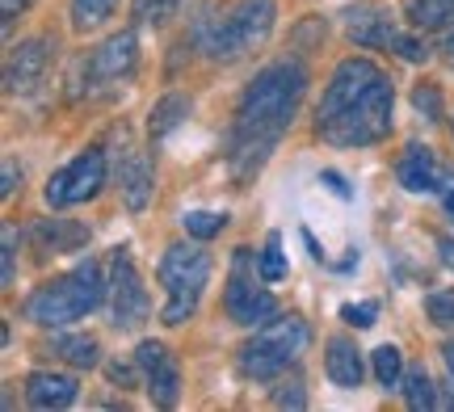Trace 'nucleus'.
Instances as JSON below:
<instances>
[{
    "label": "nucleus",
    "instance_id": "1",
    "mask_svg": "<svg viewBox=\"0 0 454 412\" xmlns=\"http://www.w3.org/2000/svg\"><path fill=\"white\" fill-rule=\"evenodd\" d=\"M303 93H308V67L299 59H278L248 81L236 105L231 135H227V165L236 173V182H248L253 173H261V165L270 160V152L299 114Z\"/></svg>",
    "mask_w": 454,
    "mask_h": 412
},
{
    "label": "nucleus",
    "instance_id": "2",
    "mask_svg": "<svg viewBox=\"0 0 454 412\" xmlns=\"http://www.w3.org/2000/svg\"><path fill=\"white\" fill-rule=\"evenodd\" d=\"M395 89L371 59H340L325 97L316 105V131L333 148H371L391 135Z\"/></svg>",
    "mask_w": 454,
    "mask_h": 412
},
{
    "label": "nucleus",
    "instance_id": "3",
    "mask_svg": "<svg viewBox=\"0 0 454 412\" xmlns=\"http://www.w3.org/2000/svg\"><path fill=\"white\" fill-rule=\"evenodd\" d=\"M106 295H110V282H101L98 261H81L64 278L43 282L21 303V312H26V320L43 324V329H67V324L84 320L89 312H98Z\"/></svg>",
    "mask_w": 454,
    "mask_h": 412
},
{
    "label": "nucleus",
    "instance_id": "4",
    "mask_svg": "<svg viewBox=\"0 0 454 412\" xmlns=\"http://www.w3.org/2000/svg\"><path fill=\"white\" fill-rule=\"evenodd\" d=\"M274 0H240L231 13H211L198 21V47L207 51L211 59H223V64H231V59H240V55H248V51H257L265 38H270V30H274Z\"/></svg>",
    "mask_w": 454,
    "mask_h": 412
},
{
    "label": "nucleus",
    "instance_id": "5",
    "mask_svg": "<svg viewBox=\"0 0 454 412\" xmlns=\"http://www.w3.org/2000/svg\"><path fill=\"white\" fill-rule=\"evenodd\" d=\"M211 253L202 248H190V245H168L160 257V286H164V307H160V320L164 324H185L190 315L198 312V299L207 291L211 282Z\"/></svg>",
    "mask_w": 454,
    "mask_h": 412
},
{
    "label": "nucleus",
    "instance_id": "6",
    "mask_svg": "<svg viewBox=\"0 0 454 412\" xmlns=\"http://www.w3.org/2000/svg\"><path fill=\"white\" fill-rule=\"evenodd\" d=\"M308 341L311 329L299 315H278L270 324H261L257 337L240 349V375L244 379H278L308 349Z\"/></svg>",
    "mask_w": 454,
    "mask_h": 412
},
{
    "label": "nucleus",
    "instance_id": "7",
    "mask_svg": "<svg viewBox=\"0 0 454 412\" xmlns=\"http://www.w3.org/2000/svg\"><path fill=\"white\" fill-rule=\"evenodd\" d=\"M257 278H253V248H236L231 278H227V291H223V307L244 329H261V324H270L278 315V299L270 291H261Z\"/></svg>",
    "mask_w": 454,
    "mask_h": 412
},
{
    "label": "nucleus",
    "instance_id": "8",
    "mask_svg": "<svg viewBox=\"0 0 454 412\" xmlns=\"http://www.w3.org/2000/svg\"><path fill=\"white\" fill-rule=\"evenodd\" d=\"M106 185V152L89 148L81 152L72 165H64L59 173H51L47 182V202L59 211V206H76V202H89Z\"/></svg>",
    "mask_w": 454,
    "mask_h": 412
},
{
    "label": "nucleus",
    "instance_id": "9",
    "mask_svg": "<svg viewBox=\"0 0 454 412\" xmlns=\"http://www.w3.org/2000/svg\"><path fill=\"white\" fill-rule=\"evenodd\" d=\"M110 312L118 329H139L147 312H152L144 282H139V269H135L127 248H114L110 257Z\"/></svg>",
    "mask_w": 454,
    "mask_h": 412
},
{
    "label": "nucleus",
    "instance_id": "10",
    "mask_svg": "<svg viewBox=\"0 0 454 412\" xmlns=\"http://www.w3.org/2000/svg\"><path fill=\"white\" fill-rule=\"evenodd\" d=\"M135 366L144 370L152 404H156V408H173L181 396V370H177V362H173V354H168L160 341H139Z\"/></svg>",
    "mask_w": 454,
    "mask_h": 412
},
{
    "label": "nucleus",
    "instance_id": "11",
    "mask_svg": "<svg viewBox=\"0 0 454 412\" xmlns=\"http://www.w3.org/2000/svg\"><path fill=\"white\" fill-rule=\"evenodd\" d=\"M139 64V38L135 30L110 34L89 59H84V84H106V81H127Z\"/></svg>",
    "mask_w": 454,
    "mask_h": 412
},
{
    "label": "nucleus",
    "instance_id": "12",
    "mask_svg": "<svg viewBox=\"0 0 454 412\" xmlns=\"http://www.w3.org/2000/svg\"><path fill=\"white\" fill-rule=\"evenodd\" d=\"M51 51H59L51 34H38V38L17 43L13 55H9V67H4V89H9V93H30L34 84L47 76Z\"/></svg>",
    "mask_w": 454,
    "mask_h": 412
},
{
    "label": "nucleus",
    "instance_id": "13",
    "mask_svg": "<svg viewBox=\"0 0 454 412\" xmlns=\"http://www.w3.org/2000/svg\"><path fill=\"white\" fill-rule=\"evenodd\" d=\"M395 177H400V185L412 190V194H442L446 168L434 160V152L425 148V144H408L404 156L395 160Z\"/></svg>",
    "mask_w": 454,
    "mask_h": 412
},
{
    "label": "nucleus",
    "instance_id": "14",
    "mask_svg": "<svg viewBox=\"0 0 454 412\" xmlns=\"http://www.w3.org/2000/svg\"><path fill=\"white\" fill-rule=\"evenodd\" d=\"M118 190H122V206H127V211H135V214L147 211L152 190H156L147 152H127V156L118 160Z\"/></svg>",
    "mask_w": 454,
    "mask_h": 412
},
{
    "label": "nucleus",
    "instance_id": "15",
    "mask_svg": "<svg viewBox=\"0 0 454 412\" xmlns=\"http://www.w3.org/2000/svg\"><path fill=\"white\" fill-rule=\"evenodd\" d=\"M81 396V383L72 375H55V370H34L26 379V400L30 408H67Z\"/></svg>",
    "mask_w": 454,
    "mask_h": 412
},
{
    "label": "nucleus",
    "instance_id": "16",
    "mask_svg": "<svg viewBox=\"0 0 454 412\" xmlns=\"http://www.w3.org/2000/svg\"><path fill=\"white\" fill-rule=\"evenodd\" d=\"M325 349H328V354H325L328 379L337 383V387H345V392L362 387V379H366V362H362V349H357L349 337H333Z\"/></svg>",
    "mask_w": 454,
    "mask_h": 412
},
{
    "label": "nucleus",
    "instance_id": "17",
    "mask_svg": "<svg viewBox=\"0 0 454 412\" xmlns=\"http://www.w3.org/2000/svg\"><path fill=\"white\" fill-rule=\"evenodd\" d=\"M84 240H89V231L81 223H67V219H43L34 228V245L43 253H76Z\"/></svg>",
    "mask_w": 454,
    "mask_h": 412
},
{
    "label": "nucleus",
    "instance_id": "18",
    "mask_svg": "<svg viewBox=\"0 0 454 412\" xmlns=\"http://www.w3.org/2000/svg\"><path fill=\"white\" fill-rule=\"evenodd\" d=\"M349 38L357 47H387L391 43V26L383 9L374 4H362V9H349Z\"/></svg>",
    "mask_w": 454,
    "mask_h": 412
},
{
    "label": "nucleus",
    "instance_id": "19",
    "mask_svg": "<svg viewBox=\"0 0 454 412\" xmlns=\"http://www.w3.org/2000/svg\"><path fill=\"white\" fill-rule=\"evenodd\" d=\"M185 118H190V101L181 97V93H164V97L152 105V118H147V135H152V139H164L168 131H177Z\"/></svg>",
    "mask_w": 454,
    "mask_h": 412
},
{
    "label": "nucleus",
    "instance_id": "20",
    "mask_svg": "<svg viewBox=\"0 0 454 412\" xmlns=\"http://www.w3.org/2000/svg\"><path fill=\"white\" fill-rule=\"evenodd\" d=\"M408 21L417 30H442L454 21V0H408Z\"/></svg>",
    "mask_w": 454,
    "mask_h": 412
},
{
    "label": "nucleus",
    "instance_id": "21",
    "mask_svg": "<svg viewBox=\"0 0 454 412\" xmlns=\"http://www.w3.org/2000/svg\"><path fill=\"white\" fill-rule=\"evenodd\" d=\"M400 392H404V404L412 412H429L434 404H438V387H434V379H429L425 366H412V370H408Z\"/></svg>",
    "mask_w": 454,
    "mask_h": 412
},
{
    "label": "nucleus",
    "instance_id": "22",
    "mask_svg": "<svg viewBox=\"0 0 454 412\" xmlns=\"http://www.w3.org/2000/svg\"><path fill=\"white\" fill-rule=\"evenodd\" d=\"M371 362H374V379H379V387H400L404 383V354L395 346H379L371 354Z\"/></svg>",
    "mask_w": 454,
    "mask_h": 412
},
{
    "label": "nucleus",
    "instance_id": "23",
    "mask_svg": "<svg viewBox=\"0 0 454 412\" xmlns=\"http://www.w3.org/2000/svg\"><path fill=\"white\" fill-rule=\"evenodd\" d=\"M51 349H55L59 358H67L72 366H81V370L98 366V341H93V337H55Z\"/></svg>",
    "mask_w": 454,
    "mask_h": 412
},
{
    "label": "nucleus",
    "instance_id": "24",
    "mask_svg": "<svg viewBox=\"0 0 454 412\" xmlns=\"http://www.w3.org/2000/svg\"><path fill=\"white\" fill-rule=\"evenodd\" d=\"M181 4L185 0H135L130 17H135V26H164V21H173L181 13Z\"/></svg>",
    "mask_w": 454,
    "mask_h": 412
},
{
    "label": "nucleus",
    "instance_id": "25",
    "mask_svg": "<svg viewBox=\"0 0 454 412\" xmlns=\"http://www.w3.org/2000/svg\"><path fill=\"white\" fill-rule=\"evenodd\" d=\"M257 274H261V282H282V278H286V257H282V236H278V231H270V236H265Z\"/></svg>",
    "mask_w": 454,
    "mask_h": 412
},
{
    "label": "nucleus",
    "instance_id": "26",
    "mask_svg": "<svg viewBox=\"0 0 454 412\" xmlns=\"http://www.w3.org/2000/svg\"><path fill=\"white\" fill-rule=\"evenodd\" d=\"M114 4H118V0H72V26L81 34L98 30L101 21L114 13Z\"/></svg>",
    "mask_w": 454,
    "mask_h": 412
},
{
    "label": "nucleus",
    "instance_id": "27",
    "mask_svg": "<svg viewBox=\"0 0 454 412\" xmlns=\"http://www.w3.org/2000/svg\"><path fill=\"white\" fill-rule=\"evenodd\" d=\"M223 228H227V214H211V211L185 214V231H190L194 240H211V236H219Z\"/></svg>",
    "mask_w": 454,
    "mask_h": 412
},
{
    "label": "nucleus",
    "instance_id": "28",
    "mask_svg": "<svg viewBox=\"0 0 454 412\" xmlns=\"http://www.w3.org/2000/svg\"><path fill=\"white\" fill-rule=\"evenodd\" d=\"M425 315L438 329H454V291H434V295L425 299Z\"/></svg>",
    "mask_w": 454,
    "mask_h": 412
},
{
    "label": "nucleus",
    "instance_id": "29",
    "mask_svg": "<svg viewBox=\"0 0 454 412\" xmlns=\"http://www.w3.org/2000/svg\"><path fill=\"white\" fill-rule=\"evenodd\" d=\"M412 105L421 110L429 122H438L442 118V93H438V84H417L412 89Z\"/></svg>",
    "mask_w": 454,
    "mask_h": 412
},
{
    "label": "nucleus",
    "instance_id": "30",
    "mask_svg": "<svg viewBox=\"0 0 454 412\" xmlns=\"http://www.w3.org/2000/svg\"><path fill=\"white\" fill-rule=\"evenodd\" d=\"M400 59H408V64H425V43H417V38H408V34H400V30H391V43H387Z\"/></svg>",
    "mask_w": 454,
    "mask_h": 412
},
{
    "label": "nucleus",
    "instance_id": "31",
    "mask_svg": "<svg viewBox=\"0 0 454 412\" xmlns=\"http://www.w3.org/2000/svg\"><path fill=\"white\" fill-rule=\"evenodd\" d=\"M374 315H379V303H345L340 307V320L354 324V329H371Z\"/></svg>",
    "mask_w": 454,
    "mask_h": 412
},
{
    "label": "nucleus",
    "instance_id": "32",
    "mask_svg": "<svg viewBox=\"0 0 454 412\" xmlns=\"http://www.w3.org/2000/svg\"><path fill=\"white\" fill-rule=\"evenodd\" d=\"M274 404H278V408H308L303 383L291 379V383H282V387H274Z\"/></svg>",
    "mask_w": 454,
    "mask_h": 412
},
{
    "label": "nucleus",
    "instance_id": "33",
    "mask_svg": "<svg viewBox=\"0 0 454 412\" xmlns=\"http://www.w3.org/2000/svg\"><path fill=\"white\" fill-rule=\"evenodd\" d=\"M17 278V231L4 228V286H13Z\"/></svg>",
    "mask_w": 454,
    "mask_h": 412
},
{
    "label": "nucleus",
    "instance_id": "34",
    "mask_svg": "<svg viewBox=\"0 0 454 412\" xmlns=\"http://www.w3.org/2000/svg\"><path fill=\"white\" fill-rule=\"evenodd\" d=\"M320 182H325L328 190H333V194H337V198H354V190H349V185H345V177H340L337 168H325V173H320Z\"/></svg>",
    "mask_w": 454,
    "mask_h": 412
},
{
    "label": "nucleus",
    "instance_id": "35",
    "mask_svg": "<svg viewBox=\"0 0 454 412\" xmlns=\"http://www.w3.org/2000/svg\"><path fill=\"white\" fill-rule=\"evenodd\" d=\"M26 4H30V0H0V17H4V30H9V26H13V17L21 13V9H26Z\"/></svg>",
    "mask_w": 454,
    "mask_h": 412
},
{
    "label": "nucleus",
    "instance_id": "36",
    "mask_svg": "<svg viewBox=\"0 0 454 412\" xmlns=\"http://www.w3.org/2000/svg\"><path fill=\"white\" fill-rule=\"evenodd\" d=\"M17 190V160H4V177H0V194L9 198Z\"/></svg>",
    "mask_w": 454,
    "mask_h": 412
},
{
    "label": "nucleus",
    "instance_id": "37",
    "mask_svg": "<svg viewBox=\"0 0 454 412\" xmlns=\"http://www.w3.org/2000/svg\"><path fill=\"white\" fill-rule=\"evenodd\" d=\"M106 375H110V383H122V387H130V383H135V370H130V366H122V362H114Z\"/></svg>",
    "mask_w": 454,
    "mask_h": 412
},
{
    "label": "nucleus",
    "instance_id": "38",
    "mask_svg": "<svg viewBox=\"0 0 454 412\" xmlns=\"http://www.w3.org/2000/svg\"><path fill=\"white\" fill-rule=\"evenodd\" d=\"M442 206H446V214L454 223V177H446V185H442Z\"/></svg>",
    "mask_w": 454,
    "mask_h": 412
},
{
    "label": "nucleus",
    "instance_id": "39",
    "mask_svg": "<svg viewBox=\"0 0 454 412\" xmlns=\"http://www.w3.org/2000/svg\"><path fill=\"white\" fill-rule=\"evenodd\" d=\"M438 253H442V261L454 269V240H450V236H442V240H438Z\"/></svg>",
    "mask_w": 454,
    "mask_h": 412
},
{
    "label": "nucleus",
    "instance_id": "40",
    "mask_svg": "<svg viewBox=\"0 0 454 412\" xmlns=\"http://www.w3.org/2000/svg\"><path fill=\"white\" fill-rule=\"evenodd\" d=\"M442 358H446V370H450V379H454V341L442 346Z\"/></svg>",
    "mask_w": 454,
    "mask_h": 412
},
{
    "label": "nucleus",
    "instance_id": "41",
    "mask_svg": "<svg viewBox=\"0 0 454 412\" xmlns=\"http://www.w3.org/2000/svg\"><path fill=\"white\" fill-rule=\"evenodd\" d=\"M446 51H450V55H454V34H450V43H446Z\"/></svg>",
    "mask_w": 454,
    "mask_h": 412
},
{
    "label": "nucleus",
    "instance_id": "42",
    "mask_svg": "<svg viewBox=\"0 0 454 412\" xmlns=\"http://www.w3.org/2000/svg\"><path fill=\"white\" fill-rule=\"evenodd\" d=\"M450 131H454V127H450Z\"/></svg>",
    "mask_w": 454,
    "mask_h": 412
}]
</instances>
